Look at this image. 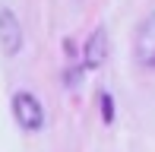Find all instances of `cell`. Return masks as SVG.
<instances>
[{
    "instance_id": "obj_1",
    "label": "cell",
    "mask_w": 155,
    "mask_h": 152,
    "mask_svg": "<svg viewBox=\"0 0 155 152\" xmlns=\"http://www.w3.org/2000/svg\"><path fill=\"white\" fill-rule=\"evenodd\" d=\"M10 111H13V121L25 130V133H38L45 127V105L35 98L32 92H16L10 101Z\"/></svg>"
},
{
    "instance_id": "obj_2",
    "label": "cell",
    "mask_w": 155,
    "mask_h": 152,
    "mask_svg": "<svg viewBox=\"0 0 155 152\" xmlns=\"http://www.w3.org/2000/svg\"><path fill=\"white\" fill-rule=\"evenodd\" d=\"M133 54H136V64L146 70H155V13L139 22L136 38H133Z\"/></svg>"
},
{
    "instance_id": "obj_3",
    "label": "cell",
    "mask_w": 155,
    "mask_h": 152,
    "mask_svg": "<svg viewBox=\"0 0 155 152\" xmlns=\"http://www.w3.org/2000/svg\"><path fill=\"white\" fill-rule=\"evenodd\" d=\"M22 45H25V35H22V25H19L16 13L0 6V51L6 57H16L22 51Z\"/></svg>"
},
{
    "instance_id": "obj_4",
    "label": "cell",
    "mask_w": 155,
    "mask_h": 152,
    "mask_svg": "<svg viewBox=\"0 0 155 152\" xmlns=\"http://www.w3.org/2000/svg\"><path fill=\"white\" fill-rule=\"evenodd\" d=\"M104 60H108V32L95 29L82 48V70H101Z\"/></svg>"
},
{
    "instance_id": "obj_5",
    "label": "cell",
    "mask_w": 155,
    "mask_h": 152,
    "mask_svg": "<svg viewBox=\"0 0 155 152\" xmlns=\"http://www.w3.org/2000/svg\"><path fill=\"white\" fill-rule=\"evenodd\" d=\"M98 101H101V121L104 124H114V98H111V92H101Z\"/></svg>"
},
{
    "instance_id": "obj_6",
    "label": "cell",
    "mask_w": 155,
    "mask_h": 152,
    "mask_svg": "<svg viewBox=\"0 0 155 152\" xmlns=\"http://www.w3.org/2000/svg\"><path fill=\"white\" fill-rule=\"evenodd\" d=\"M63 82H67V89H79V82H82V70H79V67L67 70V73H63Z\"/></svg>"
}]
</instances>
